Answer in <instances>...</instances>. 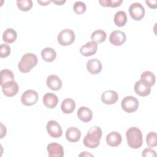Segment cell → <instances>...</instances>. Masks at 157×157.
<instances>
[{"label":"cell","mask_w":157,"mask_h":157,"mask_svg":"<svg viewBox=\"0 0 157 157\" xmlns=\"http://www.w3.org/2000/svg\"><path fill=\"white\" fill-rule=\"evenodd\" d=\"M102 134V129L100 127L97 126H92L83 139L84 145L90 148L98 147L100 144Z\"/></svg>","instance_id":"1"},{"label":"cell","mask_w":157,"mask_h":157,"mask_svg":"<svg viewBox=\"0 0 157 157\" xmlns=\"http://www.w3.org/2000/svg\"><path fill=\"white\" fill-rule=\"evenodd\" d=\"M126 137L128 145L131 148L137 149L143 144L142 132L137 127H130L126 131Z\"/></svg>","instance_id":"2"},{"label":"cell","mask_w":157,"mask_h":157,"mask_svg":"<svg viewBox=\"0 0 157 157\" xmlns=\"http://www.w3.org/2000/svg\"><path fill=\"white\" fill-rule=\"evenodd\" d=\"M38 59L37 56L33 53H27L22 56L20 61L18 67L22 73L29 72L33 67L37 64Z\"/></svg>","instance_id":"3"},{"label":"cell","mask_w":157,"mask_h":157,"mask_svg":"<svg viewBox=\"0 0 157 157\" xmlns=\"http://www.w3.org/2000/svg\"><path fill=\"white\" fill-rule=\"evenodd\" d=\"M75 33L70 29H64L59 32L57 39L58 43L63 46H67L72 44L75 40Z\"/></svg>","instance_id":"4"},{"label":"cell","mask_w":157,"mask_h":157,"mask_svg":"<svg viewBox=\"0 0 157 157\" xmlns=\"http://www.w3.org/2000/svg\"><path fill=\"white\" fill-rule=\"evenodd\" d=\"M123 110L128 113H132L136 111L139 107V101L132 96L124 97L121 102Z\"/></svg>","instance_id":"5"},{"label":"cell","mask_w":157,"mask_h":157,"mask_svg":"<svg viewBox=\"0 0 157 157\" xmlns=\"http://www.w3.org/2000/svg\"><path fill=\"white\" fill-rule=\"evenodd\" d=\"M129 13L133 20L139 21L145 15V9L140 3L134 2L129 7Z\"/></svg>","instance_id":"6"},{"label":"cell","mask_w":157,"mask_h":157,"mask_svg":"<svg viewBox=\"0 0 157 157\" xmlns=\"http://www.w3.org/2000/svg\"><path fill=\"white\" fill-rule=\"evenodd\" d=\"M38 101V93L33 90L25 91L21 96V103L26 106H31L35 104Z\"/></svg>","instance_id":"7"},{"label":"cell","mask_w":157,"mask_h":157,"mask_svg":"<svg viewBox=\"0 0 157 157\" xmlns=\"http://www.w3.org/2000/svg\"><path fill=\"white\" fill-rule=\"evenodd\" d=\"M48 134L53 138H59L62 136L63 130L60 124L55 120H52L47 124Z\"/></svg>","instance_id":"8"},{"label":"cell","mask_w":157,"mask_h":157,"mask_svg":"<svg viewBox=\"0 0 157 157\" xmlns=\"http://www.w3.org/2000/svg\"><path fill=\"white\" fill-rule=\"evenodd\" d=\"M1 86L4 94L7 97H12L16 95L19 90L18 85L14 80L6 82Z\"/></svg>","instance_id":"9"},{"label":"cell","mask_w":157,"mask_h":157,"mask_svg":"<svg viewBox=\"0 0 157 157\" xmlns=\"http://www.w3.org/2000/svg\"><path fill=\"white\" fill-rule=\"evenodd\" d=\"M109 39L110 42L113 45L120 46L125 42L126 36L124 32L120 30H115L110 33Z\"/></svg>","instance_id":"10"},{"label":"cell","mask_w":157,"mask_h":157,"mask_svg":"<svg viewBox=\"0 0 157 157\" xmlns=\"http://www.w3.org/2000/svg\"><path fill=\"white\" fill-rule=\"evenodd\" d=\"M48 156L50 157H63L64 149L61 145L58 143H50L47 147Z\"/></svg>","instance_id":"11"},{"label":"cell","mask_w":157,"mask_h":157,"mask_svg":"<svg viewBox=\"0 0 157 157\" xmlns=\"http://www.w3.org/2000/svg\"><path fill=\"white\" fill-rule=\"evenodd\" d=\"M118 99V93L113 90L105 91L101 95V101L107 105H112L117 102Z\"/></svg>","instance_id":"12"},{"label":"cell","mask_w":157,"mask_h":157,"mask_svg":"<svg viewBox=\"0 0 157 157\" xmlns=\"http://www.w3.org/2000/svg\"><path fill=\"white\" fill-rule=\"evenodd\" d=\"M98 49V44L93 41L88 42L82 45L80 49V53L85 56H90L94 55Z\"/></svg>","instance_id":"13"},{"label":"cell","mask_w":157,"mask_h":157,"mask_svg":"<svg viewBox=\"0 0 157 157\" xmlns=\"http://www.w3.org/2000/svg\"><path fill=\"white\" fill-rule=\"evenodd\" d=\"M46 83L47 86L53 91L59 90L62 87V81L59 77L52 74L47 77Z\"/></svg>","instance_id":"14"},{"label":"cell","mask_w":157,"mask_h":157,"mask_svg":"<svg viewBox=\"0 0 157 157\" xmlns=\"http://www.w3.org/2000/svg\"><path fill=\"white\" fill-rule=\"evenodd\" d=\"M101 62L96 58H93L88 60L86 63L87 71L91 74H98L102 70Z\"/></svg>","instance_id":"15"},{"label":"cell","mask_w":157,"mask_h":157,"mask_svg":"<svg viewBox=\"0 0 157 157\" xmlns=\"http://www.w3.org/2000/svg\"><path fill=\"white\" fill-rule=\"evenodd\" d=\"M81 137V131L76 127L71 126L66 131V138L70 142H78Z\"/></svg>","instance_id":"16"},{"label":"cell","mask_w":157,"mask_h":157,"mask_svg":"<svg viewBox=\"0 0 157 157\" xmlns=\"http://www.w3.org/2000/svg\"><path fill=\"white\" fill-rule=\"evenodd\" d=\"M122 140V137L120 133L117 131H112L109 133L106 136L107 144L113 147L118 146Z\"/></svg>","instance_id":"17"},{"label":"cell","mask_w":157,"mask_h":157,"mask_svg":"<svg viewBox=\"0 0 157 157\" xmlns=\"http://www.w3.org/2000/svg\"><path fill=\"white\" fill-rule=\"evenodd\" d=\"M58 102V98L56 94L52 93H47L43 96V103L45 107L49 109L55 108Z\"/></svg>","instance_id":"18"},{"label":"cell","mask_w":157,"mask_h":157,"mask_svg":"<svg viewBox=\"0 0 157 157\" xmlns=\"http://www.w3.org/2000/svg\"><path fill=\"white\" fill-rule=\"evenodd\" d=\"M78 119L83 122H88L93 118L92 110L87 107H80L77 113Z\"/></svg>","instance_id":"19"},{"label":"cell","mask_w":157,"mask_h":157,"mask_svg":"<svg viewBox=\"0 0 157 157\" xmlns=\"http://www.w3.org/2000/svg\"><path fill=\"white\" fill-rule=\"evenodd\" d=\"M134 91L140 96H147L151 92V88L144 83L139 80L135 83Z\"/></svg>","instance_id":"20"},{"label":"cell","mask_w":157,"mask_h":157,"mask_svg":"<svg viewBox=\"0 0 157 157\" xmlns=\"http://www.w3.org/2000/svg\"><path fill=\"white\" fill-rule=\"evenodd\" d=\"M75 108V101L71 98H67L64 99L61 104V109L64 113L69 114L71 113Z\"/></svg>","instance_id":"21"},{"label":"cell","mask_w":157,"mask_h":157,"mask_svg":"<svg viewBox=\"0 0 157 157\" xmlns=\"http://www.w3.org/2000/svg\"><path fill=\"white\" fill-rule=\"evenodd\" d=\"M140 80L150 87L153 86L156 82L155 75L153 72L149 71H145L140 75Z\"/></svg>","instance_id":"22"},{"label":"cell","mask_w":157,"mask_h":157,"mask_svg":"<svg viewBox=\"0 0 157 157\" xmlns=\"http://www.w3.org/2000/svg\"><path fill=\"white\" fill-rule=\"evenodd\" d=\"M42 59L47 62H52L54 61L56 57L55 50L51 47L44 48L41 52Z\"/></svg>","instance_id":"23"},{"label":"cell","mask_w":157,"mask_h":157,"mask_svg":"<svg viewBox=\"0 0 157 157\" xmlns=\"http://www.w3.org/2000/svg\"><path fill=\"white\" fill-rule=\"evenodd\" d=\"M17 32L12 28L6 29L2 34V40L6 43H13L17 39Z\"/></svg>","instance_id":"24"},{"label":"cell","mask_w":157,"mask_h":157,"mask_svg":"<svg viewBox=\"0 0 157 157\" xmlns=\"http://www.w3.org/2000/svg\"><path fill=\"white\" fill-rule=\"evenodd\" d=\"M113 21L116 26L121 27L124 26L127 22V15L124 11L119 10L114 15Z\"/></svg>","instance_id":"25"},{"label":"cell","mask_w":157,"mask_h":157,"mask_svg":"<svg viewBox=\"0 0 157 157\" xmlns=\"http://www.w3.org/2000/svg\"><path fill=\"white\" fill-rule=\"evenodd\" d=\"M107 37L106 33L101 29H98L92 33L91 39L96 44H101L105 41Z\"/></svg>","instance_id":"26"},{"label":"cell","mask_w":157,"mask_h":157,"mask_svg":"<svg viewBox=\"0 0 157 157\" xmlns=\"http://www.w3.org/2000/svg\"><path fill=\"white\" fill-rule=\"evenodd\" d=\"M0 77L1 86L6 82L11 80H14V75L12 71L9 69H5L1 70L0 71Z\"/></svg>","instance_id":"27"},{"label":"cell","mask_w":157,"mask_h":157,"mask_svg":"<svg viewBox=\"0 0 157 157\" xmlns=\"http://www.w3.org/2000/svg\"><path fill=\"white\" fill-rule=\"evenodd\" d=\"M17 5L21 11L27 12L32 8L33 3L31 0H20L17 1Z\"/></svg>","instance_id":"28"},{"label":"cell","mask_w":157,"mask_h":157,"mask_svg":"<svg viewBox=\"0 0 157 157\" xmlns=\"http://www.w3.org/2000/svg\"><path fill=\"white\" fill-rule=\"evenodd\" d=\"M123 2V0H99V3L103 7H117Z\"/></svg>","instance_id":"29"},{"label":"cell","mask_w":157,"mask_h":157,"mask_svg":"<svg viewBox=\"0 0 157 157\" xmlns=\"http://www.w3.org/2000/svg\"><path fill=\"white\" fill-rule=\"evenodd\" d=\"M146 142L149 147L157 145V135L155 132H150L146 136Z\"/></svg>","instance_id":"30"},{"label":"cell","mask_w":157,"mask_h":157,"mask_svg":"<svg viewBox=\"0 0 157 157\" xmlns=\"http://www.w3.org/2000/svg\"><path fill=\"white\" fill-rule=\"evenodd\" d=\"M86 4L82 1H76L73 5V10L77 14H82L86 11Z\"/></svg>","instance_id":"31"},{"label":"cell","mask_w":157,"mask_h":157,"mask_svg":"<svg viewBox=\"0 0 157 157\" xmlns=\"http://www.w3.org/2000/svg\"><path fill=\"white\" fill-rule=\"evenodd\" d=\"M10 53V47L7 44H2L0 46V56L1 58L7 57Z\"/></svg>","instance_id":"32"},{"label":"cell","mask_w":157,"mask_h":157,"mask_svg":"<svg viewBox=\"0 0 157 157\" xmlns=\"http://www.w3.org/2000/svg\"><path fill=\"white\" fill-rule=\"evenodd\" d=\"M142 156L144 157H148V156H156V153L155 150L148 148H145L142 153Z\"/></svg>","instance_id":"33"},{"label":"cell","mask_w":157,"mask_h":157,"mask_svg":"<svg viewBox=\"0 0 157 157\" xmlns=\"http://www.w3.org/2000/svg\"><path fill=\"white\" fill-rule=\"evenodd\" d=\"M145 3L151 9H155L157 7V1L156 0H146Z\"/></svg>","instance_id":"34"},{"label":"cell","mask_w":157,"mask_h":157,"mask_svg":"<svg viewBox=\"0 0 157 157\" xmlns=\"http://www.w3.org/2000/svg\"><path fill=\"white\" fill-rule=\"evenodd\" d=\"M1 138H2L6 134V128L5 126H4L2 123H1Z\"/></svg>","instance_id":"35"},{"label":"cell","mask_w":157,"mask_h":157,"mask_svg":"<svg viewBox=\"0 0 157 157\" xmlns=\"http://www.w3.org/2000/svg\"><path fill=\"white\" fill-rule=\"evenodd\" d=\"M52 1L51 0L48 1H39L37 0V2L40 5V6H47L48 4H50V2H52Z\"/></svg>","instance_id":"36"},{"label":"cell","mask_w":157,"mask_h":157,"mask_svg":"<svg viewBox=\"0 0 157 157\" xmlns=\"http://www.w3.org/2000/svg\"><path fill=\"white\" fill-rule=\"evenodd\" d=\"M54 4L58 5V6H61L63 5L64 3L66 2L65 0H54V1H52Z\"/></svg>","instance_id":"37"},{"label":"cell","mask_w":157,"mask_h":157,"mask_svg":"<svg viewBox=\"0 0 157 157\" xmlns=\"http://www.w3.org/2000/svg\"><path fill=\"white\" fill-rule=\"evenodd\" d=\"M86 153V151H85V153ZM82 155H83V156H85V155H87V156H89V155H90V156H92V155L89 154V153H88H88H87V154H85V155H84V154H83V153H82V154H80L79 156H81Z\"/></svg>","instance_id":"38"}]
</instances>
